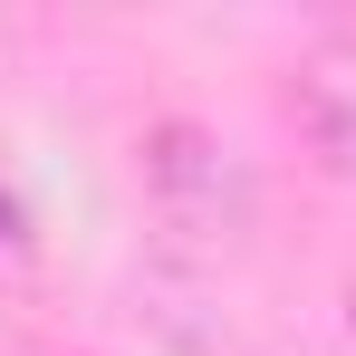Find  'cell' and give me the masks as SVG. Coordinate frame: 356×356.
I'll return each instance as SVG.
<instances>
[{"label": "cell", "mask_w": 356, "mask_h": 356, "mask_svg": "<svg viewBox=\"0 0 356 356\" xmlns=\"http://www.w3.org/2000/svg\"><path fill=\"white\" fill-rule=\"evenodd\" d=\"M145 183L174 202V212H222V193H232V164H222V145L202 135V125L164 116L145 135Z\"/></svg>", "instance_id": "1"}, {"label": "cell", "mask_w": 356, "mask_h": 356, "mask_svg": "<svg viewBox=\"0 0 356 356\" xmlns=\"http://www.w3.org/2000/svg\"><path fill=\"white\" fill-rule=\"evenodd\" d=\"M19 232H29V222H19V193L0 183V250H19Z\"/></svg>", "instance_id": "2"}, {"label": "cell", "mask_w": 356, "mask_h": 356, "mask_svg": "<svg viewBox=\"0 0 356 356\" xmlns=\"http://www.w3.org/2000/svg\"><path fill=\"white\" fill-rule=\"evenodd\" d=\"M347 327H356V289H347Z\"/></svg>", "instance_id": "3"}]
</instances>
